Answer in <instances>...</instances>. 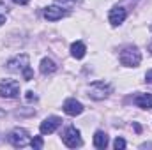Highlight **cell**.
Wrapping results in <instances>:
<instances>
[{
    "label": "cell",
    "mask_w": 152,
    "mask_h": 150,
    "mask_svg": "<svg viewBox=\"0 0 152 150\" xmlns=\"http://www.w3.org/2000/svg\"><path fill=\"white\" fill-rule=\"evenodd\" d=\"M151 32H152V25H151Z\"/></svg>",
    "instance_id": "44dd1931"
},
{
    "label": "cell",
    "mask_w": 152,
    "mask_h": 150,
    "mask_svg": "<svg viewBox=\"0 0 152 150\" xmlns=\"http://www.w3.org/2000/svg\"><path fill=\"white\" fill-rule=\"evenodd\" d=\"M94 147L99 150H104L108 147V134L104 133V131H96V134H94Z\"/></svg>",
    "instance_id": "4fadbf2b"
},
{
    "label": "cell",
    "mask_w": 152,
    "mask_h": 150,
    "mask_svg": "<svg viewBox=\"0 0 152 150\" xmlns=\"http://www.w3.org/2000/svg\"><path fill=\"white\" fill-rule=\"evenodd\" d=\"M126 18H127V11H126L124 7H120V5H115V7H112V9H110L108 20H110V23H112L113 27L122 25Z\"/></svg>",
    "instance_id": "9c48e42d"
},
{
    "label": "cell",
    "mask_w": 152,
    "mask_h": 150,
    "mask_svg": "<svg viewBox=\"0 0 152 150\" xmlns=\"http://www.w3.org/2000/svg\"><path fill=\"white\" fill-rule=\"evenodd\" d=\"M14 4H18V5H25V4H28L30 0H12Z\"/></svg>",
    "instance_id": "d6986e66"
},
{
    "label": "cell",
    "mask_w": 152,
    "mask_h": 150,
    "mask_svg": "<svg viewBox=\"0 0 152 150\" xmlns=\"http://www.w3.org/2000/svg\"><path fill=\"white\" fill-rule=\"evenodd\" d=\"M85 53H87V46H85L81 41H76V42L71 44V55L75 57L76 60L83 58V57H85Z\"/></svg>",
    "instance_id": "5bb4252c"
},
{
    "label": "cell",
    "mask_w": 152,
    "mask_h": 150,
    "mask_svg": "<svg viewBox=\"0 0 152 150\" xmlns=\"http://www.w3.org/2000/svg\"><path fill=\"white\" fill-rule=\"evenodd\" d=\"M30 145H32V149L41 150V149H42V145H44V141H42V138H41V136H36L34 140H30Z\"/></svg>",
    "instance_id": "9a60e30c"
},
{
    "label": "cell",
    "mask_w": 152,
    "mask_h": 150,
    "mask_svg": "<svg viewBox=\"0 0 152 150\" xmlns=\"http://www.w3.org/2000/svg\"><path fill=\"white\" fill-rule=\"evenodd\" d=\"M28 64H30L28 55L21 53V55H16L14 58H11V60L7 62V69H9L11 73H18V74H21L25 81H30L34 74H32V69H30Z\"/></svg>",
    "instance_id": "6da1fadb"
},
{
    "label": "cell",
    "mask_w": 152,
    "mask_h": 150,
    "mask_svg": "<svg viewBox=\"0 0 152 150\" xmlns=\"http://www.w3.org/2000/svg\"><path fill=\"white\" fill-rule=\"evenodd\" d=\"M145 81H147V83H152V69L151 71H147V74H145Z\"/></svg>",
    "instance_id": "ac0fdd59"
},
{
    "label": "cell",
    "mask_w": 152,
    "mask_h": 150,
    "mask_svg": "<svg viewBox=\"0 0 152 150\" xmlns=\"http://www.w3.org/2000/svg\"><path fill=\"white\" fill-rule=\"evenodd\" d=\"M20 95V83L16 79H2L0 81V97L14 99Z\"/></svg>",
    "instance_id": "5b68a950"
},
{
    "label": "cell",
    "mask_w": 152,
    "mask_h": 150,
    "mask_svg": "<svg viewBox=\"0 0 152 150\" xmlns=\"http://www.w3.org/2000/svg\"><path fill=\"white\" fill-rule=\"evenodd\" d=\"M7 140H9V143H11L14 149H23V147H27V145L30 143V134H28L27 129L16 127V129H12V131L9 133Z\"/></svg>",
    "instance_id": "277c9868"
},
{
    "label": "cell",
    "mask_w": 152,
    "mask_h": 150,
    "mask_svg": "<svg viewBox=\"0 0 152 150\" xmlns=\"http://www.w3.org/2000/svg\"><path fill=\"white\" fill-rule=\"evenodd\" d=\"M126 145H127V143H126V140H124V138H117V140L113 141V147H115L117 150L126 149Z\"/></svg>",
    "instance_id": "2e32d148"
},
{
    "label": "cell",
    "mask_w": 152,
    "mask_h": 150,
    "mask_svg": "<svg viewBox=\"0 0 152 150\" xmlns=\"http://www.w3.org/2000/svg\"><path fill=\"white\" fill-rule=\"evenodd\" d=\"M62 141H64V145L69 147V149H76V147H81V145H83V140H81L80 131H78L76 127H73V125L66 129V133H64V136H62Z\"/></svg>",
    "instance_id": "8992f818"
},
{
    "label": "cell",
    "mask_w": 152,
    "mask_h": 150,
    "mask_svg": "<svg viewBox=\"0 0 152 150\" xmlns=\"http://www.w3.org/2000/svg\"><path fill=\"white\" fill-rule=\"evenodd\" d=\"M42 16H44V20H48V21H58V20H62L64 16H67V11L62 9V7H58V5H50V7H44Z\"/></svg>",
    "instance_id": "ba28073f"
},
{
    "label": "cell",
    "mask_w": 152,
    "mask_h": 150,
    "mask_svg": "<svg viewBox=\"0 0 152 150\" xmlns=\"http://www.w3.org/2000/svg\"><path fill=\"white\" fill-rule=\"evenodd\" d=\"M57 69H58L57 64H55L51 58H48V57H44V58L41 60V64H39V71H41V74H44V76L53 74Z\"/></svg>",
    "instance_id": "8fae6325"
},
{
    "label": "cell",
    "mask_w": 152,
    "mask_h": 150,
    "mask_svg": "<svg viewBox=\"0 0 152 150\" xmlns=\"http://www.w3.org/2000/svg\"><path fill=\"white\" fill-rule=\"evenodd\" d=\"M64 113L66 115H69V117H76V115H81L83 113V104L80 103V101H76V99H66L64 101Z\"/></svg>",
    "instance_id": "30bf717a"
},
{
    "label": "cell",
    "mask_w": 152,
    "mask_h": 150,
    "mask_svg": "<svg viewBox=\"0 0 152 150\" xmlns=\"http://www.w3.org/2000/svg\"><path fill=\"white\" fill-rule=\"evenodd\" d=\"M60 124H62V118L60 117H48V118H44L41 122L39 131H41V134H53L60 127Z\"/></svg>",
    "instance_id": "52a82bcc"
},
{
    "label": "cell",
    "mask_w": 152,
    "mask_h": 150,
    "mask_svg": "<svg viewBox=\"0 0 152 150\" xmlns=\"http://www.w3.org/2000/svg\"><path fill=\"white\" fill-rule=\"evenodd\" d=\"M118 60H120V64L126 66V67H138L140 62H142V53H140V50H138L136 46H126V48L120 51Z\"/></svg>",
    "instance_id": "7a4b0ae2"
},
{
    "label": "cell",
    "mask_w": 152,
    "mask_h": 150,
    "mask_svg": "<svg viewBox=\"0 0 152 150\" xmlns=\"http://www.w3.org/2000/svg\"><path fill=\"white\" fill-rule=\"evenodd\" d=\"M112 92H113V87H112L110 83H106V81H96V83H92L90 88H88V95H90V99H94V101H103V99H106Z\"/></svg>",
    "instance_id": "3957f363"
},
{
    "label": "cell",
    "mask_w": 152,
    "mask_h": 150,
    "mask_svg": "<svg viewBox=\"0 0 152 150\" xmlns=\"http://www.w3.org/2000/svg\"><path fill=\"white\" fill-rule=\"evenodd\" d=\"M5 23V16L4 14H0V25H4Z\"/></svg>",
    "instance_id": "ffe728a7"
},
{
    "label": "cell",
    "mask_w": 152,
    "mask_h": 150,
    "mask_svg": "<svg viewBox=\"0 0 152 150\" xmlns=\"http://www.w3.org/2000/svg\"><path fill=\"white\" fill-rule=\"evenodd\" d=\"M134 104L142 110H151L152 108V94H136L134 95Z\"/></svg>",
    "instance_id": "7c38bea8"
},
{
    "label": "cell",
    "mask_w": 152,
    "mask_h": 150,
    "mask_svg": "<svg viewBox=\"0 0 152 150\" xmlns=\"http://www.w3.org/2000/svg\"><path fill=\"white\" fill-rule=\"evenodd\" d=\"M25 99H27V103H36V101H37V95H36L32 90H28V92L25 94Z\"/></svg>",
    "instance_id": "e0dca14e"
}]
</instances>
